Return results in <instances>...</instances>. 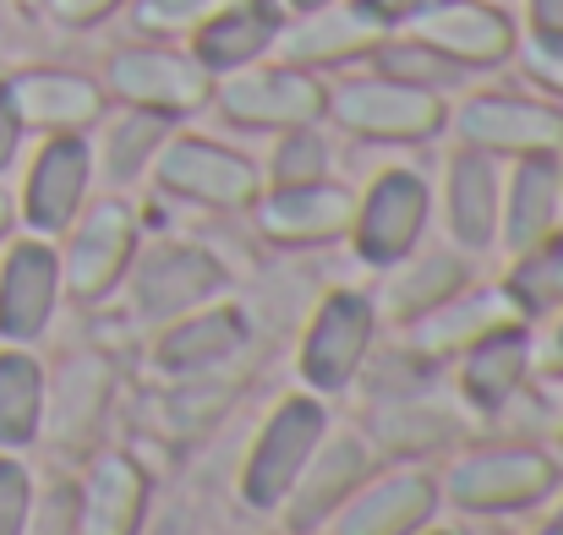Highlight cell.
<instances>
[{
  "instance_id": "cell-1",
  "label": "cell",
  "mask_w": 563,
  "mask_h": 535,
  "mask_svg": "<svg viewBox=\"0 0 563 535\" xmlns=\"http://www.w3.org/2000/svg\"><path fill=\"white\" fill-rule=\"evenodd\" d=\"M334 132L373 143V148H427L449 132V99L416 82H399L373 66H351L329 77V115Z\"/></svg>"
},
{
  "instance_id": "cell-2",
  "label": "cell",
  "mask_w": 563,
  "mask_h": 535,
  "mask_svg": "<svg viewBox=\"0 0 563 535\" xmlns=\"http://www.w3.org/2000/svg\"><path fill=\"white\" fill-rule=\"evenodd\" d=\"M563 487V465L537 443H487L465 448L449 459L438 476V498L460 514L504 520V514H531Z\"/></svg>"
},
{
  "instance_id": "cell-3",
  "label": "cell",
  "mask_w": 563,
  "mask_h": 535,
  "mask_svg": "<svg viewBox=\"0 0 563 535\" xmlns=\"http://www.w3.org/2000/svg\"><path fill=\"white\" fill-rule=\"evenodd\" d=\"M143 252V213L126 191L88 197L82 213L60 230V285L77 306H104L121 296Z\"/></svg>"
},
{
  "instance_id": "cell-4",
  "label": "cell",
  "mask_w": 563,
  "mask_h": 535,
  "mask_svg": "<svg viewBox=\"0 0 563 535\" xmlns=\"http://www.w3.org/2000/svg\"><path fill=\"white\" fill-rule=\"evenodd\" d=\"M99 82L110 93V104H132L165 121H191L208 110L213 99V71L191 55L187 44H165V38H132L115 44L99 66Z\"/></svg>"
},
{
  "instance_id": "cell-5",
  "label": "cell",
  "mask_w": 563,
  "mask_h": 535,
  "mask_svg": "<svg viewBox=\"0 0 563 535\" xmlns=\"http://www.w3.org/2000/svg\"><path fill=\"white\" fill-rule=\"evenodd\" d=\"M208 110H219V121L235 132H268V137L290 126H318L329 115V77L268 55V60L213 77Z\"/></svg>"
},
{
  "instance_id": "cell-6",
  "label": "cell",
  "mask_w": 563,
  "mask_h": 535,
  "mask_svg": "<svg viewBox=\"0 0 563 535\" xmlns=\"http://www.w3.org/2000/svg\"><path fill=\"white\" fill-rule=\"evenodd\" d=\"M148 186L170 202H187L202 213H246L263 191L257 159H246L241 148L202 137V132H170L148 165Z\"/></svg>"
},
{
  "instance_id": "cell-7",
  "label": "cell",
  "mask_w": 563,
  "mask_h": 535,
  "mask_svg": "<svg viewBox=\"0 0 563 535\" xmlns=\"http://www.w3.org/2000/svg\"><path fill=\"white\" fill-rule=\"evenodd\" d=\"M329 432V404L318 393H285L252 432L241 470H235V498L257 514H279L285 492L296 487L307 454L318 448V437Z\"/></svg>"
},
{
  "instance_id": "cell-8",
  "label": "cell",
  "mask_w": 563,
  "mask_h": 535,
  "mask_svg": "<svg viewBox=\"0 0 563 535\" xmlns=\"http://www.w3.org/2000/svg\"><path fill=\"white\" fill-rule=\"evenodd\" d=\"M377 334H383V323H377V306L367 290H351V285L329 290L312 306V317L301 323V339H296V377H301V388L318 393V399L356 388Z\"/></svg>"
},
{
  "instance_id": "cell-9",
  "label": "cell",
  "mask_w": 563,
  "mask_h": 535,
  "mask_svg": "<svg viewBox=\"0 0 563 535\" xmlns=\"http://www.w3.org/2000/svg\"><path fill=\"white\" fill-rule=\"evenodd\" d=\"M449 132L460 148L493 154V159H531L553 154L563 143V104L542 93H509V88H482L449 99Z\"/></svg>"
},
{
  "instance_id": "cell-10",
  "label": "cell",
  "mask_w": 563,
  "mask_h": 535,
  "mask_svg": "<svg viewBox=\"0 0 563 535\" xmlns=\"http://www.w3.org/2000/svg\"><path fill=\"white\" fill-rule=\"evenodd\" d=\"M427 224H432V180L416 165H388L356 191L345 246L356 252L362 268H388L427 241Z\"/></svg>"
},
{
  "instance_id": "cell-11",
  "label": "cell",
  "mask_w": 563,
  "mask_h": 535,
  "mask_svg": "<svg viewBox=\"0 0 563 535\" xmlns=\"http://www.w3.org/2000/svg\"><path fill=\"white\" fill-rule=\"evenodd\" d=\"M224 285H230V274H224V263L208 246H191V241H159V246H148L143 241V252H137V263H132V274H126L121 290H126L137 323L159 328V323L181 317L191 306L224 296Z\"/></svg>"
},
{
  "instance_id": "cell-12",
  "label": "cell",
  "mask_w": 563,
  "mask_h": 535,
  "mask_svg": "<svg viewBox=\"0 0 563 535\" xmlns=\"http://www.w3.org/2000/svg\"><path fill=\"white\" fill-rule=\"evenodd\" d=\"M93 148L77 132L60 137H38L27 165H22V186H16V224L27 235H49L60 241V230L82 213V202L93 197Z\"/></svg>"
},
{
  "instance_id": "cell-13",
  "label": "cell",
  "mask_w": 563,
  "mask_h": 535,
  "mask_svg": "<svg viewBox=\"0 0 563 535\" xmlns=\"http://www.w3.org/2000/svg\"><path fill=\"white\" fill-rule=\"evenodd\" d=\"M383 38H388V27H383V16H377L367 0H329V5H312V11H290L285 16L274 55L290 60V66H301V71L340 77L351 66H367Z\"/></svg>"
},
{
  "instance_id": "cell-14",
  "label": "cell",
  "mask_w": 563,
  "mask_h": 535,
  "mask_svg": "<svg viewBox=\"0 0 563 535\" xmlns=\"http://www.w3.org/2000/svg\"><path fill=\"white\" fill-rule=\"evenodd\" d=\"M257 235L279 252H323L351 235L356 191L345 180H307V186H263L246 208Z\"/></svg>"
},
{
  "instance_id": "cell-15",
  "label": "cell",
  "mask_w": 563,
  "mask_h": 535,
  "mask_svg": "<svg viewBox=\"0 0 563 535\" xmlns=\"http://www.w3.org/2000/svg\"><path fill=\"white\" fill-rule=\"evenodd\" d=\"M252 345V317L246 306H235L230 296H213L202 306H191L181 317L159 323L148 339V366L170 382V377H208L224 371L230 360Z\"/></svg>"
},
{
  "instance_id": "cell-16",
  "label": "cell",
  "mask_w": 563,
  "mask_h": 535,
  "mask_svg": "<svg viewBox=\"0 0 563 535\" xmlns=\"http://www.w3.org/2000/svg\"><path fill=\"white\" fill-rule=\"evenodd\" d=\"M504 328H531V312L520 306V296L504 279L498 285L471 279L465 290H454L443 306H432L427 317H416L399 334L416 356H427L432 366H449L460 350H471V345H482L487 334H504Z\"/></svg>"
},
{
  "instance_id": "cell-17",
  "label": "cell",
  "mask_w": 563,
  "mask_h": 535,
  "mask_svg": "<svg viewBox=\"0 0 563 535\" xmlns=\"http://www.w3.org/2000/svg\"><path fill=\"white\" fill-rule=\"evenodd\" d=\"M60 301V246L49 235H11L0 257V345L44 339Z\"/></svg>"
},
{
  "instance_id": "cell-18",
  "label": "cell",
  "mask_w": 563,
  "mask_h": 535,
  "mask_svg": "<svg viewBox=\"0 0 563 535\" xmlns=\"http://www.w3.org/2000/svg\"><path fill=\"white\" fill-rule=\"evenodd\" d=\"M443 509L438 476L421 465H377L373 476L329 514V535H416Z\"/></svg>"
},
{
  "instance_id": "cell-19",
  "label": "cell",
  "mask_w": 563,
  "mask_h": 535,
  "mask_svg": "<svg viewBox=\"0 0 563 535\" xmlns=\"http://www.w3.org/2000/svg\"><path fill=\"white\" fill-rule=\"evenodd\" d=\"M399 33L432 44L438 55H449L454 66L482 77V71H504L515 60L520 16L509 5H498V0H443V5H432L427 16H416Z\"/></svg>"
},
{
  "instance_id": "cell-20",
  "label": "cell",
  "mask_w": 563,
  "mask_h": 535,
  "mask_svg": "<svg viewBox=\"0 0 563 535\" xmlns=\"http://www.w3.org/2000/svg\"><path fill=\"white\" fill-rule=\"evenodd\" d=\"M373 470H377V448L367 443V432H356V426H329V432L318 437V448L307 454L296 487H290L285 503H279L285 520H290V531H323L329 514H334Z\"/></svg>"
},
{
  "instance_id": "cell-21",
  "label": "cell",
  "mask_w": 563,
  "mask_h": 535,
  "mask_svg": "<svg viewBox=\"0 0 563 535\" xmlns=\"http://www.w3.org/2000/svg\"><path fill=\"white\" fill-rule=\"evenodd\" d=\"M5 88H11V104H16L27 137H60V132L88 137L110 110L104 82L77 66H22L5 77Z\"/></svg>"
},
{
  "instance_id": "cell-22",
  "label": "cell",
  "mask_w": 563,
  "mask_h": 535,
  "mask_svg": "<svg viewBox=\"0 0 563 535\" xmlns=\"http://www.w3.org/2000/svg\"><path fill=\"white\" fill-rule=\"evenodd\" d=\"M498 202H504V159L454 148L443 165V186L432 197V213H443L449 246L465 257H482L498 246Z\"/></svg>"
},
{
  "instance_id": "cell-23",
  "label": "cell",
  "mask_w": 563,
  "mask_h": 535,
  "mask_svg": "<svg viewBox=\"0 0 563 535\" xmlns=\"http://www.w3.org/2000/svg\"><path fill=\"white\" fill-rule=\"evenodd\" d=\"M383 285H377L373 306L377 323H394V328H410L416 317H427L432 306H443L454 290H465L476 274H471V257L454 252V246H410L399 263L377 268Z\"/></svg>"
},
{
  "instance_id": "cell-24",
  "label": "cell",
  "mask_w": 563,
  "mask_h": 535,
  "mask_svg": "<svg viewBox=\"0 0 563 535\" xmlns=\"http://www.w3.org/2000/svg\"><path fill=\"white\" fill-rule=\"evenodd\" d=\"M154 481L137 454L104 448L93 454L82 487H77V535H143Z\"/></svg>"
},
{
  "instance_id": "cell-25",
  "label": "cell",
  "mask_w": 563,
  "mask_h": 535,
  "mask_svg": "<svg viewBox=\"0 0 563 535\" xmlns=\"http://www.w3.org/2000/svg\"><path fill=\"white\" fill-rule=\"evenodd\" d=\"M454 366V399L476 415H504L526 388H531V328H504V334H487L482 345L460 350L449 360Z\"/></svg>"
},
{
  "instance_id": "cell-26",
  "label": "cell",
  "mask_w": 563,
  "mask_h": 535,
  "mask_svg": "<svg viewBox=\"0 0 563 535\" xmlns=\"http://www.w3.org/2000/svg\"><path fill=\"white\" fill-rule=\"evenodd\" d=\"M563 224V186L553 170V154L509 159L504 165V202H498V246L504 257L531 252Z\"/></svg>"
},
{
  "instance_id": "cell-27",
  "label": "cell",
  "mask_w": 563,
  "mask_h": 535,
  "mask_svg": "<svg viewBox=\"0 0 563 535\" xmlns=\"http://www.w3.org/2000/svg\"><path fill=\"white\" fill-rule=\"evenodd\" d=\"M279 27H285L279 0H230L191 33L187 49L213 77H224V71H241L252 60H268L279 44Z\"/></svg>"
},
{
  "instance_id": "cell-28",
  "label": "cell",
  "mask_w": 563,
  "mask_h": 535,
  "mask_svg": "<svg viewBox=\"0 0 563 535\" xmlns=\"http://www.w3.org/2000/svg\"><path fill=\"white\" fill-rule=\"evenodd\" d=\"M460 410L432 399V388L421 393H405V399H383L373 404V426H367V443L377 454H394L399 465H421L427 454H443L454 437H460Z\"/></svg>"
},
{
  "instance_id": "cell-29",
  "label": "cell",
  "mask_w": 563,
  "mask_h": 535,
  "mask_svg": "<svg viewBox=\"0 0 563 535\" xmlns=\"http://www.w3.org/2000/svg\"><path fill=\"white\" fill-rule=\"evenodd\" d=\"M176 132V121L165 115H148V110H132V104H110L104 121L88 132V148H93V176L104 180L110 191H126L137 180H148V165L159 154V143Z\"/></svg>"
},
{
  "instance_id": "cell-30",
  "label": "cell",
  "mask_w": 563,
  "mask_h": 535,
  "mask_svg": "<svg viewBox=\"0 0 563 535\" xmlns=\"http://www.w3.org/2000/svg\"><path fill=\"white\" fill-rule=\"evenodd\" d=\"M110 393H115V366H110V360L71 356L66 371H60V388L49 382V393H44V432H49L55 443H82V437L99 426Z\"/></svg>"
},
{
  "instance_id": "cell-31",
  "label": "cell",
  "mask_w": 563,
  "mask_h": 535,
  "mask_svg": "<svg viewBox=\"0 0 563 535\" xmlns=\"http://www.w3.org/2000/svg\"><path fill=\"white\" fill-rule=\"evenodd\" d=\"M49 371L27 345H0V454H22L44 437Z\"/></svg>"
},
{
  "instance_id": "cell-32",
  "label": "cell",
  "mask_w": 563,
  "mask_h": 535,
  "mask_svg": "<svg viewBox=\"0 0 563 535\" xmlns=\"http://www.w3.org/2000/svg\"><path fill=\"white\" fill-rule=\"evenodd\" d=\"M367 66H373V71H388V77H399V82L432 88V93H443V99H454V93L471 82L465 66H454L449 55H438L432 44H421V38H410V33H388V38L373 49Z\"/></svg>"
},
{
  "instance_id": "cell-33",
  "label": "cell",
  "mask_w": 563,
  "mask_h": 535,
  "mask_svg": "<svg viewBox=\"0 0 563 535\" xmlns=\"http://www.w3.org/2000/svg\"><path fill=\"white\" fill-rule=\"evenodd\" d=\"M257 170H263V186H307V180H329L334 176L329 121L274 132V148H268V159H263Z\"/></svg>"
},
{
  "instance_id": "cell-34",
  "label": "cell",
  "mask_w": 563,
  "mask_h": 535,
  "mask_svg": "<svg viewBox=\"0 0 563 535\" xmlns=\"http://www.w3.org/2000/svg\"><path fill=\"white\" fill-rule=\"evenodd\" d=\"M504 285L520 296V306L531 312V323L548 317V312H559L563 306V224L548 235V241H537L531 252L509 257Z\"/></svg>"
},
{
  "instance_id": "cell-35",
  "label": "cell",
  "mask_w": 563,
  "mask_h": 535,
  "mask_svg": "<svg viewBox=\"0 0 563 535\" xmlns=\"http://www.w3.org/2000/svg\"><path fill=\"white\" fill-rule=\"evenodd\" d=\"M432 371H438L432 360L416 356V350L399 339V345H373V356H367L356 382H367V399L383 404V399H405V393L432 388Z\"/></svg>"
},
{
  "instance_id": "cell-36",
  "label": "cell",
  "mask_w": 563,
  "mask_h": 535,
  "mask_svg": "<svg viewBox=\"0 0 563 535\" xmlns=\"http://www.w3.org/2000/svg\"><path fill=\"white\" fill-rule=\"evenodd\" d=\"M219 5H230V0H132L126 16H132V33H137V38L187 44Z\"/></svg>"
},
{
  "instance_id": "cell-37",
  "label": "cell",
  "mask_w": 563,
  "mask_h": 535,
  "mask_svg": "<svg viewBox=\"0 0 563 535\" xmlns=\"http://www.w3.org/2000/svg\"><path fill=\"white\" fill-rule=\"evenodd\" d=\"M515 66L526 71V82H531L542 99L563 104V33H520Z\"/></svg>"
},
{
  "instance_id": "cell-38",
  "label": "cell",
  "mask_w": 563,
  "mask_h": 535,
  "mask_svg": "<svg viewBox=\"0 0 563 535\" xmlns=\"http://www.w3.org/2000/svg\"><path fill=\"white\" fill-rule=\"evenodd\" d=\"M33 470L16 459V454H0V535H27V520H33Z\"/></svg>"
},
{
  "instance_id": "cell-39",
  "label": "cell",
  "mask_w": 563,
  "mask_h": 535,
  "mask_svg": "<svg viewBox=\"0 0 563 535\" xmlns=\"http://www.w3.org/2000/svg\"><path fill=\"white\" fill-rule=\"evenodd\" d=\"M38 5L49 11L55 27H66V33H93V27L115 22L132 0H38Z\"/></svg>"
},
{
  "instance_id": "cell-40",
  "label": "cell",
  "mask_w": 563,
  "mask_h": 535,
  "mask_svg": "<svg viewBox=\"0 0 563 535\" xmlns=\"http://www.w3.org/2000/svg\"><path fill=\"white\" fill-rule=\"evenodd\" d=\"M22 148H27V126H22V115H16V104H11V88H5V77H0V180L22 165Z\"/></svg>"
},
{
  "instance_id": "cell-41",
  "label": "cell",
  "mask_w": 563,
  "mask_h": 535,
  "mask_svg": "<svg viewBox=\"0 0 563 535\" xmlns=\"http://www.w3.org/2000/svg\"><path fill=\"white\" fill-rule=\"evenodd\" d=\"M531 360H537V371L563 377V306L548 312V334H542V339L531 334Z\"/></svg>"
},
{
  "instance_id": "cell-42",
  "label": "cell",
  "mask_w": 563,
  "mask_h": 535,
  "mask_svg": "<svg viewBox=\"0 0 563 535\" xmlns=\"http://www.w3.org/2000/svg\"><path fill=\"white\" fill-rule=\"evenodd\" d=\"M520 33H563V0H520Z\"/></svg>"
},
{
  "instance_id": "cell-43",
  "label": "cell",
  "mask_w": 563,
  "mask_h": 535,
  "mask_svg": "<svg viewBox=\"0 0 563 535\" xmlns=\"http://www.w3.org/2000/svg\"><path fill=\"white\" fill-rule=\"evenodd\" d=\"M377 16H383V27L388 33H399V27H410L416 16H427L432 5H443V0H367Z\"/></svg>"
},
{
  "instance_id": "cell-44",
  "label": "cell",
  "mask_w": 563,
  "mask_h": 535,
  "mask_svg": "<svg viewBox=\"0 0 563 535\" xmlns=\"http://www.w3.org/2000/svg\"><path fill=\"white\" fill-rule=\"evenodd\" d=\"M11 235H16V197L0 186V246H5Z\"/></svg>"
},
{
  "instance_id": "cell-45",
  "label": "cell",
  "mask_w": 563,
  "mask_h": 535,
  "mask_svg": "<svg viewBox=\"0 0 563 535\" xmlns=\"http://www.w3.org/2000/svg\"><path fill=\"white\" fill-rule=\"evenodd\" d=\"M520 535H563V525H559V520H553V514H548L542 525H531V531H520Z\"/></svg>"
},
{
  "instance_id": "cell-46",
  "label": "cell",
  "mask_w": 563,
  "mask_h": 535,
  "mask_svg": "<svg viewBox=\"0 0 563 535\" xmlns=\"http://www.w3.org/2000/svg\"><path fill=\"white\" fill-rule=\"evenodd\" d=\"M279 5H285V16H290V11H312V5H329V0H279Z\"/></svg>"
},
{
  "instance_id": "cell-47",
  "label": "cell",
  "mask_w": 563,
  "mask_h": 535,
  "mask_svg": "<svg viewBox=\"0 0 563 535\" xmlns=\"http://www.w3.org/2000/svg\"><path fill=\"white\" fill-rule=\"evenodd\" d=\"M416 535H465V531H449V525H421Z\"/></svg>"
},
{
  "instance_id": "cell-48",
  "label": "cell",
  "mask_w": 563,
  "mask_h": 535,
  "mask_svg": "<svg viewBox=\"0 0 563 535\" xmlns=\"http://www.w3.org/2000/svg\"><path fill=\"white\" fill-rule=\"evenodd\" d=\"M553 170H559V186H563V143L553 148Z\"/></svg>"
},
{
  "instance_id": "cell-49",
  "label": "cell",
  "mask_w": 563,
  "mask_h": 535,
  "mask_svg": "<svg viewBox=\"0 0 563 535\" xmlns=\"http://www.w3.org/2000/svg\"><path fill=\"white\" fill-rule=\"evenodd\" d=\"M553 520H559V525H563V498H559V509H553Z\"/></svg>"
},
{
  "instance_id": "cell-50",
  "label": "cell",
  "mask_w": 563,
  "mask_h": 535,
  "mask_svg": "<svg viewBox=\"0 0 563 535\" xmlns=\"http://www.w3.org/2000/svg\"><path fill=\"white\" fill-rule=\"evenodd\" d=\"M290 535H329V531H290Z\"/></svg>"
},
{
  "instance_id": "cell-51",
  "label": "cell",
  "mask_w": 563,
  "mask_h": 535,
  "mask_svg": "<svg viewBox=\"0 0 563 535\" xmlns=\"http://www.w3.org/2000/svg\"><path fill=\"white\" fill-rule=\"evenodd\" d=\"M559 448H563V415H559Z\"/></svg>"
}]
</instances>
